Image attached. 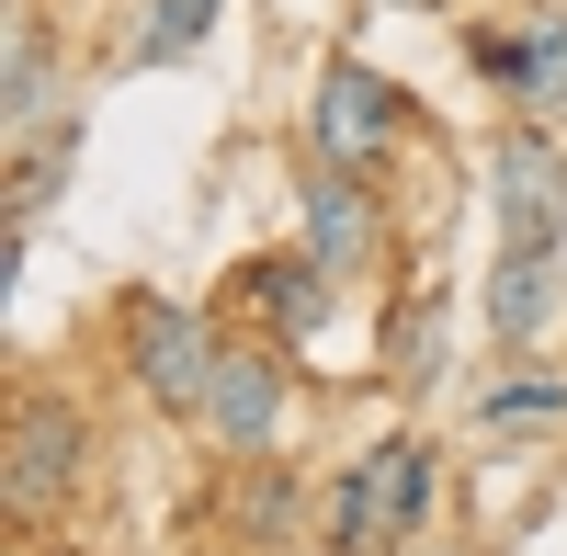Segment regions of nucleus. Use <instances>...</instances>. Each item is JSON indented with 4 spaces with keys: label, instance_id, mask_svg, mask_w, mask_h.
Listing matches in <instances>:
<instances>
[{
    "label": "nucleus",
    "instance_id": "obj_1",
    "mask_svg": "<svg viewBox=\"0 0 567 556\" xmlns=\"http://www.w3.org/2000/svg\"><path fill=\"white\" fill-rule=\"evenodd\" d=\"M420 512H432V443L386 432L374 454H352L341 488H329V545H341V556H386V545L420 534Z\"/></svg>",
    "mask_w": 567,
    "mask_h": 556
},
{
    "label": "nucleus",
    "instance_id": "obj_2",
    "mask_svg": "<svg viewBox=\"0 0 567 556\" xmlns=\"http://www.w3.org/2000/svg\"><path fill=\"white\" fill-rule=\"evenodd\" d=\"M80 477H91V409H80L69 387H23V398H12V466H0L12 523H45Z\"/></svg>",
    "mask_w": 567,
    "mask_h": 556
},
{
    "label": "nucleus",
    "instance_id": "obj_3",
    "mask_svg": "<svg viewBox=\"0 0 567 556\" xmlns=\"http://www.w3.org/2000/svg\"><path fill=\"white\" fill-rule=\"evenodd\" d=\"M398 136H409V91L386 69H363V58H329L318 69V91H307V148L329 171H374Z\"/></svg>",
    "mask_w": 567,
    "mask_h": 556
},
{
    "label": "nucleus",
    "instance_id": "obj_4",
    "mask_svg": "<svg viewBox=\"0 0 567 556\" xmlns=\"http://www.w3.org/2000/svg\"><path fill=\"white\" fill-rule=\"evenodd\" d=\"M216 318L205 307H182V296H125V375L136 398H159V409H205L216 387Z\"/></svg>",
    "mask_w": 567,
    "mask_h": 556
},
{
    "label": "nucleus",
    "instance_id": "obj_5",
    "mask_svg": "<svg viewBox=\"0 0 567 556\" xmlns=\"http://www.w3.org/2000/svg\"><path fill=\"white\" fill-rule=\"evenodd\" d=\"M488 205H499V250H567V148L556 125H511L488 148Z\"/></svg>",
    "mask_w": 567,
    "mask_h": 556
},
{
    "label": "nucleus",
    "instance_id": "obj_6",
    "mask_svg": "<svg viewBox=\"0 0 567 556\" xmlns=\"http://www.w3.org/2000/svg\"><path fill=\"white\" fill-rule=\"evenodd\" d=\"M194 421L216 432V454H272V432H284V341H227Z\"/></svg>",
    "mask_w": 567,
    "mask_h": 556
},
{
    "label": "nucleus",
    "instance_id": "obj_7",
    "mask_svg": "<svg viewBox=\"0 0 567 556\" xmlns=\"http://www.w3.org/2000/svg\"><path fill=\"white\" fill-rule=\"evenodd\" d=\"M477 69H488L534 125H556V114H567V12H556V0H534L511 34L488 23V34H477Z\"/></svg>",
    "mask_w": 567,
    "mask_h": 556
},
{
    "label": "nucleus",
    "instance_id": "obj_8",
    "mask_svg": "<svg viewBox=\"0 0 567 556\" xmlns=\"http://www.w3.org/2000/svg\"><path fill=\"white\" fill-rule=\"evenodd\" d=\"M239 296H250V318L296 352V341H318L329 330V307H341V285L307 261V250H261V261H239Z\"/></svg>",
    "mask_w": 567,
    "mask_h": 556
},
{
    "label": "nucleus",
    "instance_id": "obj_9",
    "mask_svg": "<svg viewBox=\"0 0 567 556\" xmlns=\"http://www.w3.org/2000/svg\"><path fill=\"white\" fill-rule=\"evenodd\" d=\"M307 261L329 272V285H352V272L374 261V194H363V171H329L307 182Z\"/></svg>",
    "mask_w": 567,
    "mask_h": 556
},
{
    "label": "nucleus",
    "instance_id": "obj_10",
    "mask_svg": "<svg viewBox=\"0 0 567 556\" xmlns=\"http://www.w3.org/2000/svg\"><path fill=\"white\" fill-rule=\"evenodd\" d=\"M567 318V250H499V272H488V330L523 352V341H545Z\"/></svg>",
    "mask_w": 567,
    "mask_h": 556
},
{
    "label": "nucleus",
    "instance_id": "obj_11",
    "mask_svg": "<svg viewBox=\"0 0 567 556\" xmlns=\"http://www.w3.org/2000/svg\"><path fill=\"white\" fill-rule=\"evenodd\" d=\"M0 114H12V148H34L45 114H58V69H45V23L34 12H12V103Z\"/></svg>",
    "mask_w": 567,
    "mask_h": 556
},
{
    "label": "nucleus",
    "instance_id": "obj_12",
    "mask_svg": "<svg viewBox=\"0 0 567 556\" xmlns=\"http://www.w3.org/2000/svg\"><path fill=\"white\" fill-rule=\"evenodd\" d=\"M477 421H488V432H567V375H511V387H488Z\"/></svg>",
    "mask_w": 567,
    "mask_h": 556
},
{
    "label": "nucleus",
    "instance_id": "obj_13",
    "mask_svg": "<svg viewBox=\"0 0 567 556\" xmlns=\"http://www.w3.org/2000/svg\"><path fill=\"white\" fill-rule=\"evenodd\" d=\"M227 0H148V23H136V69H171V58H194V45L216 34Z\"/></svg>",
    "mask_w": 567,
    "mask_h": 556
},
{
    "label": "nucleus",
    "instance_id": "obj_14",
    "mask_svg": "<svg viewBox=\"0 0 567 556\" xmlns=\"http://www.w3.org/2000/svg\"><path fill=\"white\" fill-rule=\"evenodd\" d=\"M374 12H420V0H374Z\"/></svg>",
    "mask_w": 567,
    "mask_h": 556
}]
</instances>
